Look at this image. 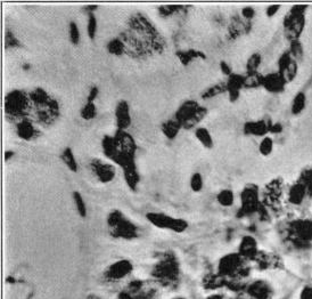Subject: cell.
<instances>
[{
    "label": "cell",
    "mask_w": 312,
    "mask_h": 299,
    "mask_svg": "<svg viewBox=\"0 0 312 299\" xmlns=\"http://www.w3.org/2000/svg\"><path fill=\"white\" fill-rule=\"evenodd\" d=\"M280 10V6L279 5H271V6H268L266 9V15L269 17V19H271V17H273L276 15L277 13H278Z\"/></svg>",
    "instance_id": "c3c4849f"
},
{
    "label": "cell",
    "mask_w": 312,
    "mask_h": 299,
    "mask_svg": "<svg viewBox=\"0 0 312 299\" xmlns=\"http://www.w3.org/2000/svg\"><path fill=\"white\" fill-rule=\"evenodd\" d=\"M68 39L73 46H78L81 41V32L79 29L78 23L75 21H71L68 23Z\"/></svg>",
    "instance_id": "f35d334b"
},
{
    "label": "cell",
    "mask_w": 312,
    "mask_h": 299,
    "mask_svg": "<svg viewBox=\"0 0 312 299\" xmlns=\"http://www.w3.org/2000/svg\"><path fill=\"white\" fill-rule=\"evenodd\" d=\"M102 151L106 159L111 161L112 163L121 167L122 157L119 153L118 146H116L114 137L111 135H104L102 139Z\"/></svg>",
    "instance_id": "5bb4252c"
},
{
    "label": "cell",
    "mask_w": 312,
    "mask_h": 299,
    "mask_svg": "<svg viewBox=\"0 0 312 299\" xmlns=\"http://www.w3.org/2000/svg\"><path fill=\"white\" fill-rule=\"evenodd\" d=\"M89 168L96 180L102 184L111 183L115 180L116 174H118L114 163H112L111 161L99 159V158H92L89 161Z\"/></svg>",
    "instance_id": "9c48e42d"
},
{
    "label": "cell",
    "mask_w": 312,
    "mask_h": 299,
    "mask_svg": "<svg viewBox=\"0 0 312 299\" xmlns=\"http://www.w3.org/2000/svg\"><path fill=\"white\" fill-rule=\"evenodd\" d=\"M297 74H299V63L293 60L292 63L290 64V67L287 68L280 75H282L286 84H290V82L295 80Z\"/></svg>",
    "instance_id": "ab89813d"
},
{
    "label": "cell",
    "mask_w": 312,
    "mask_h": 299,
    "mask_svg": "<svg viewBox=\"0 0 312 299\" xmlns=\"http://www.w3.org/2000/svg\"><path fill=\"white\" fill-rule=\"evenodd\" d=\"M261 63H262L261 54L258 53V51H256V53H253L251 56L248 58V61H246V64H245L246 75L259 73V69L260 67H261Z\"/></svg>",
    "instance_id": "83f0119b"
},
{
    "label": "cell",
    "mask_w": 312,
    "mask_h": 299,
    "mask_svg": "<svg viewBox=\"0 0 312 299\" xmlns=\"http://www.w3.org/2000/svg\"><path fill=\"white\" fill-rule=\"evenodd\" d=\"M241 15L243 19H244L246 22H251V21L254 19L255 16V9L251 6H246L243 7L241 10Z\"/></svg>",
    "instance_id": "ee69618b"
},
{
    "label": "cell",
    "mask_w": 312,
    "mask_h": 299,
    "mask_svg": "<svg viewBox=\"0 0 312 299\" xmlns=\"http://www.w3.org/2000/svg\"><path fill=\"white\" fill-rule=\"evenodd\" d=\"M87 299H102V298H101V297H98L97 295L91 294V295H89V296L87 297Z\"/></svg>",
    "instance_id": "db71d44e"
},
{
    "label": "cell",
    "mask_w": 312,
    "mask_h": 299,
    "mask_svg": "<svg viewBox=\"0 0 312 299\" xmlns=\"http://www.w3.org/2000/svg\"><path fill=\"white\" fill-rule=\"evenodd\" d=\"M270 125L271 123L266 120H258V121H248L243 126V133L246 136L253 137H265L269 135Z\"/></svg>",
    "instance_id": "ac0fdd59"
},
{
    "label": "cell",
    "mask_w": 312,
    "mask_h": 299,
    "mask_svg": "<svg viewBox=\"0 0 312 299\" xmlns=\"http://www.w3.org/2000/svg\"><path fill=\"white\" fill-rule=\"evenodd\" d=\"M98 95H99V88H98V86L91 85L90 87H89V91H88L87 102H95L96 99H97Z\"/></svg>",
    "instance_id": "f6af8a7d"
},
{
    "label": "cell",
    "mask_w": 312,
    "mask_h": 299,
    "mask_svg": "<svg viewBox=\"0 0 312 299\" xmlns=\"http://www.w3.org/2000/svg\"><path fill=\"white\" fill-rule=\"evenodd\" d=\"M189 185L191 191L195 192V193H198L203 190L204 187V181H203V176H202L201 173H194L191 175L190 181H189Z\"/></svg>",
    "instance_id": "7bdbcfd3"
},
{
    "label": "cell",
    "mask_w": 312,
    "mask_h": 299,
    "mask_svg": "<svg viewBox=\"0 0 312 299\" xmlns=\"http://www.w3.org/2000/svg\"><path fill=\"white\" fill-rule=\"evenodd\" d=\"M22 47V43L21 40L15 36V33L12 30H9L8 27L5 30V49H17V48Z\"/></svg>",
    "instance_id": "8d00e7d4"
},
{
    "label": "cell",
    "mask_w": 312,
    "mask_h": 299,
    "mask_svg": "<svg viewBox=\"0 0 312 299\" xmlns=\"http://www.w3.org/2000/svg\"><path fill=\"white\" fill-rule=\"evenodd\" d=\"M208 115V109L202 106L200 103L195 99H187L183 102L179 108L177 109L173 118L180 122L183 129H193L194 127L200 125L202 120H204Z\"/></svg>",
    "instance_id": "277c9868"
},
{
    "label": "cell",
    "mask_w": 312,
    "mask_h": 299,
    "mask_svg": "<svg viewBox=\"0 0 312 299\" xmlns=\"http://www.w3.org/2000/svg\"><path fill=\"white\" fill-rule=\"evenodd\" d=\"M115 125L116 130H128L132 125L131 109L125 99H121L115 106Z\"/></svg>",
    "instance_id": "7c38bea8"
},
{
    "label": "cell",
    "mask_w": 312,
    "mask_h": 299,
    "mask_svg": "<svg viewBox=\"0 0 312 299\" xmlns=\"http://www.w3.org/2000/svg\"><path fill=\"white\" fill-rule=\"evenodd\" d=\"M218 204L225 208H229L234 205L235 202V194L234 192L229 188H224L217 194Z\"/></svg>",
    "instance_id": "e575fe53"
},
{
    "label": "cell",
    "mask_w": 312,
    "mask_h": 299,
    "mask_svg": "<svg viewBox=\"0 0 312 299\" xmlns=\"http://www.w3.org/2000/svg\"><path fill=\"white\" fill-rule=\"evenodd\" d=\"M283 130H284V127L282 123L279 122L271 123V125H270L269 134H272V135H279V134L283 133Z\"/></svg>",
    "instance_id": "7dc6e473"
},
{
    "label": "cell",
    "mask_w": 312,
    "mask_h": 299,
    "mask_svg": "<svg viewBox=\"0 0 312 299\" xmlns=\"http://www.w3.org/2000/svg\"><path fill=\"white\" fill-rule=\"evenodd\" d=\"M106 223H107L109 234L112 238L126 240V241L139 238L138 226L132 221H130L119 209H113L112 211H109Z\"/></svg>",
    "instance_id": "3957f363"
},
{
    "label": "cell",
    "mask_w": 312,
    "mask_h": 299,
    "mask_svg": "<svg viewBox=\"0 0 312 299\" xmlns=\"http://www.w3.org/2000/svg\"><path fill=\"white\" fill-rule=\"evenodd\" d=\"M60 158H61L62 162H63L65 166H66L68 170L72 171V173H78L79 163L77 161V158H75L73 150H72L70 146H66L65 149H63Z\"/></svg>",
    "instance_id": "603a6c76"
},
{
    "label": "cell",
    "mask_w": 312,
    "mask_h": 299,
    "mask_svg": "<svg viewBox=\"0 0 312 299\" xmlns=\"http://www.w3.org/2000/svg\"><path fill=\"white\" fill-rule=\"evenodd\" d=\"M97 9H98L97 5H88V6L83 7V12H85V14H87V15H88V14L95 13Z\"/></svg>",
    "instance_id": "681fc988"
},
{
    "label": "cell",
    "mask_w": 312,
    "mask_h": 299,
    "mask_svg": "<svg viewBox=\"0 0 312 299\" xmlns=\"http://www.w3.org/2000/svg\"><path fill=\"white\" fill-rule=\"evenodd\" d=\"M242 258L243 257L239 253H229L225 256L219 264V272L225 276L235 274L242 265Z\"/></svg>",
    "instance_id": "d6986e66"
},
{
    "label": "cell",
    "mask_w": 312,
    "mask_h": 299,
    "mask_svg": "<svg viewBox=\"0 0 312 299\" xmlns=\"http://www.w3.org/2000/svg\"><path fill=\"white\" fill-rule=\"evenodd\" d=\"M125 25V29L138 38L153 55H161L166 51L167 47L166 38L145 13L133 12L129 15Z\"/></svg>",
    "instance_id": "6da1fadb"
},
{
    "label": "cell",
    "mask_w": 312,
    "mask_h": 299,
    "mask_svg": "<svg viewBox=\"0 0 312 299\" xmlns=\"http://www.w3.org/2000/svg\"><path fill=\"white\" fill-rule=\"evenodd\" d=\"M176 57L179 60V62L184 67H188L193 63L194 61L197 60H207V55H205L204 51L197 50V49H181L177 50Z\"/></svg>",
    "instance_id": "ffe728a7"
},
{
    "label": "cell",
    "mask_w": 312,
    "mask_h": 299,
    "mask_svg": "<svg viewBox=\"0 0 312 299\" xmlns=\"http://www.w3.org/2000/svg\"><path fill=\"white\" fill-rule=\"evenodd\" d=\"M307 6H295L284 19V29L290 41L300 39L306 25Z\"/></svg>",
    "instance_id": "8992f818"
},
{
    "label": "cell",
    "mask_w": 312,
    "mask_h": 299,
    "mask_svg": "<svg viewBox=\"0 0 312 299\" xmlns=\"http://www.w3.org/2000/svg\"><path fill=\"white\" fill-rule=\"evenodd\" d=\"M219 68H220V71L222 72V74L226 75L227 78L230 77V75L234 73L231 65L229 64L228 62H226V61H221L220 63H219Z\"/></svg>",
    "instance_id": "bcb514c9"
},
{
    "label": "cell",
    "mask_w": 312,
    "mask_h": 299,
    "mask_svg": "<svg viewBox=\"0 0 312 299\" xmlns=\"http://www.w3.org/2000/svg\"><path fill=\"white\" fill-rule=\"evenodd\" d=\"M177 299H181V298H177Z\"/></svg>",
    "instance_id": "6f0895ef"
},
{
    "label": "cell",
    "mask_w": 312,
    "mask_h": 299,
    "mask_svg": "<svg viewBox=\"0 0 312 299\" xmlns=\"http://www.w3.org/2000/svg\"><path fill=\"white\" fill-rule=\"evenodd\" d=\"M21 70L23 72H30L32 70V65H31V63H27V62H24V63L21 64Z\"/></svg>",
    "instance_id": "f907efd6"
},
{
    "label": "cell",
    "mask_w": 312,
    "mask_h": 299,
    "mask_svg": "<svg viewBox=\"0 0 312 299\" xmlns=\"http://www.w3.org/2000/svg\"><path fill=\"white\" fill-rule=\"evenodd\" d=\"M98 109L95 102H85L80 109V118L84 121H91L97 118Z\"/></svg>",
    "instance_id": "4dcf8cb0"
},
{
    "label": "cell",
    "mask_w": 312,
    "mask_h": 299,
    "mask_svg": "<svg viewBox=\"0 0 312 299\" xmlns=\"http://www.w3.org/2000/svg\"><path fill=\"white\" fill-rule=\"evenodd\" d=\"M273 149H275V140L272 137L269 135L262 137L259 143V153L263 157H269L273 152Z\"/></svg>",
    "instance_id": "d590c367"
},
{
    "label": "cell",
    "mask_w": 312,
    "mask_h": 299,
    "mask_svg": "<svg viewBox=\"0 0 312 299\" xmlns=\"http://www.w3.org/2000/svg\"><path fill=\"white\" fill-rule=\"evenodd\" d=\"M185 8H186V7L180 5L159 6L157 7V14H159V16L162 17V19H170V17L174 16L176 14L184 12Z\"/></svg>",
    "instance_id": "d6a6232c"
},
{
    "label": "cell",
    "mask_w": 312,
    "mask_h": 299,
    "mask_svg": "<svg viewBox=\"0 0 312 299\" xmlns=\"http://www.w3.org/2000/svg\"><path fill=\"white\" fill-rule=\"evenodd\" d=\"M194 135L198 142L201 143V145L205 147V149L210 150L214 146V139L207 127H197V128H195Z\"/></svg>",
    "instance_id": "cb8c5ba5"
},
{
    "label": "cell",
    "mask_w": 312,
    "mask_h": 299,
    "mask_svg": "<svg viewBox=\"0 0 312 299\" xmlns=\"http://www.w3.org/2000/svg\"><path fill=\"white\" fill-rule=\"evenodd\" d=\"M183 129V126L180 125L179 121H177L174 118L167 119L166 121L162 122L161 125V132L164 136H166V139L173 140L177 138V136L179 135V133Z\"/></svg>",
    "instance_id": "44dd1931"
},
{
    "label": "cell",
    "mask_w": 312,
    "mask_h": 299,
    "mask_svg": "<svg viewBox=\"0 0 312 299\" xmlns=\"http://www.w3.org/2000/svg\"><path fill=\"white\" fill-rule=\"evenodd\" d=\"M239 255L245 258H252L255 256L256 252H258V246H256V241L252 236L246 235L242 239L241 245H239Z\"/></svg>",
    "instance_id": "7402d4cb"
},
{
    "label": "cell",
    "mask_w": 312,
    "mask_h": 299,
    "mask_svg": "<svg viewBox=\"0 0 312 299\" xmlns=\"http://www.w3.org/2000/svg\"><path fill=\"white\" fill-rule=\"evenodd\" d=\"M33 112L29 92L24 89H13L5 96V115L12 122H17L22 119L30 118Z\"/></svg>",
    "instance_id": "7a4b0ae2"
},
{
    "label": "cell",
    "mask_w": 312,
    "mask_h": 299,
    "mask_svg": "<svg viewBox=\"0 0 312 299\" xmlns=\"http://www.w3.org/2000/svg\"><path fill=\"white\" fill-rule=\"evenodd\" d=\"M286 82L278 72H270V73L263 75L262 78V87L267 92H272V94H279L283 92L286 88Z\"/></svg>",
    "instance_id": "2e32d148"
},
{
    "label": "cell",
    "mask_w": 312,
    "mask_h": 299,
    "mask_svg": "<svg viewBox=\"0 0 312 299\" xmlns=\"http://www.w3.org/2000/svg\"><path fill=\"white\" fill-rule=\"evenodd\" d=\"M245 75L239 73H232L227 78L226 86H227V94L229 102L235 103L241 97V91L244 89Z\"/></svg>",
    "instance_id": "9a60e30c"
},
{
    "label": "cell",
    "mask_w": 312,
    "mask_h": 299,
    "mask_svg": "<svg viewBox=\"0 0 312 299\" xmlns=\"http://www.w3.org/2000/svg\"><path fill=\"white\" fill-rule=\"evenodd\" d=\"M146 219L153 226L161 230H169L176 233H183L188 229V222L183 218H176L163 212H147Z\"/></svg>",
    "instance_id": "52a82bcc"
},
{
    "label": "cell",
    "mask_w": 312,
    "mask_h": 299,
    "mask_svg": "<svg viewBox=\"0 0 312 299\" xmlns=\"http://www.w3.org/2000/svg\"><path fill=\"white\" fill-rule=\"evenodd\" d=\"M225 92H227V86H226V81H221L205 89L201 94V98L208 101V99H212L219 95L225 94Z\"/></svg>",
    "instance_id": "484cf974"
},
{
    "label": "cell",
    "mask_w": 312,
    "mask_h": 299,
    "mask_svg": "<svg viewBox=\"0 0 312 299\" xmlns=\"http://www.w3.org/2000/svg\"><path fill=\"white\" fill-rule=\"evenodd\" d=\"M179 264L176 256L171 253H166L159 262L153 266L152 276L164 287H170L179 279Z\"/></svg>",
    "instance_id": "5b68a950"
},
{
    "label": "cell",
    "mask_w": 312,
    "mask_h": 299,
    "mask_svg": "<svg viewBox=\"0 0 312 299\" xmlns=\"http://www.w3.org/2000/svg\"><path fill=\"white\" fill-rule=\"evenodd\" d=\"M294 231H295L297 238L301 240H304V241L312 240V222H299L294 226Z\"/></svg>",
    "instance_id": "f546056e"
},
{
    "label": "cell",
    "mask_w": 312,
    "mask_h": 299,
    "mask_svg": "<svg viewBox=\"0 0 312 299\" xmlns=\"http://www.w3.org/2000/svg\"><path fill=\"white\" fill-rule=\"evenodd\" d=\"M87 34L88 38L91 41H94L96 39V36H97V31H98V21L97 17H96L95 13L88 14L87 15Z\"/></svg>",
    "instance_id": "74e56055"
},
{
    "label": "cell",
    "mask_w": 312,
    "mask_h": 299,
    "mask_svg": "<svg viewBox=\"0 0 312 299\" xmlns=\"http://www.w3.org/2000/svg\"><path fill=\"white\" fill-rule=\"evenodd\" d=\"M242 214H250L258 209L259 191L254 185H248L241 193Z\"/></svg>",
    "instance_id": "4fadbf2b"
},
{
    "label": "cell",
    "mask_w": 312,
    "mask_h": 299,
    "mask_svg": "<svg viewBox=\"0 0 312 299\" xmlns=\"http://www.w3.org/2000/svg\"><path fill=\"white\" fill-rule=\"evenodd\" d=\"M14 156H15V152L12 150H7L5 152V161L6 162H8V161L12 159V158H14Z\"/></svg>",
    "instance_id": "f5cc1de1"
},
{
    "label": "cell",
    "mask_w": 312,
    "mask_h": 299,
    "mask_svg": "<svg viewBox=\"0 0 312 299\" xmlns=\"http://www.w3.org/2000/svg\"><path fill=\"white\" fill-rule=\"evenodd\" d=\"M72 199H73V204L75 206V209H77L78 211V215L83 219L87 218L88 208L83 197H82V194L79 191H73L72 192Z\"/></svg>",
    "instance_id": "1f68e13d"
},
{
    "label": "cell",
    "mask_w": 312,
    "mask_h": 299,
    "mask_svg": "<svg viewBox=\"0 0 312 299\" xmlns=\"http://www.w3.org/2000/svg\"><path fill=\"white\" fill-rule=\"evenodd\" d=\"M292 62H293V58L289 53V50L284 51V53L279 56L278 61H277V72H278L279 74H282L283 72L290 67V64L292 63Z\"/></svg>",
    "instance_id": "b9f144b4"
},
{
    "label": "cell",
    "mask_w": 312,
    "mask_h": 299,
    "mask_svg": "<svg viewBox=\"0 0 312 299\" xmlns=\"http://www.w3.org/2000/svg\"><path fill=\"white\" fill-rule=\"evenodd\" d=\"M208 299H221V298L219 297V296H213V297H211V298H208Z\"/></svg>",
    "instance_id": "9f6ffc18"
},
{
    "label": "cell",
    "mask_w": 312,
    "mask_h": 299,
    "mask_svg": "<svg viewBox=\"0 0 312 299\" xmlns=\"http://www.w3.org/2000/svg\"><path fill=\"white\" fill-rule=\"evenodd\" d=\"M133 271V264L131 260L129 259H120L116 262L109 264L106 267L103 276L105 280L109 281V282H118L125 279L126 276H130Z\"/></svg>",
    "instance_id": "30bf717a"
},
{
    "label": "cell",
    "mask_w": 312,
    "mask_h": 299,
    "mask_svg": "<svg viewBox=\"0 0 312 299\" xmlns=\"http://www.w3.org/2000/svg\"><path fill=\"white\" fill-rule=\"evenodd\" d=\"M16 136L24 142H33L41 135V130L32 119L26 118L14 123Z\"/></svg>",
    "instance_id": "8fae6325"
},
{
    "label": "cell",
    "mask_w": 312,
    "mask_h": 299,
    "mask_svg": "<svg viewBox=\"0 0 312 299\" xmlns=\"http://www.w3.org/2000/svg\"><path fill=\"white\" fill-rule=\"evenodd\" d=\"M309 192L312 194V174H310V184H309Z\"/></svg>",
    "instance_id": "11a10c76"
},
{
    "label": "cell",
    "mask_w": 312,
    "mask_h": 299,
    "mask_svg": "<svg viewBox=\"0 0 312 299\" xmlns=\"http://www.w3.org/2000/svg\"><path fill=\"white\" fill-rule=\"evenodd\" d=\"M115 140L116 146H118L119 153L122 157V164L121 168L128 163L129 161L136 160V153L138 150L137 143L133 138L131 134H129L126 130H115V134L113 135Z\"/></svg>",
    "instance_id": "ba28073f"
},
{
    "label": "cell",
    "mask_w": 312,
    "mask_h": 299,
    "mask_svg": "<svg viewBox=\"0 0 312 299\" xmlns=\"http://www.w3.org/2000/svg\"><path fill=\"white\" fill-rule=\"evenodd\" d=\"M123 178H125L126 186H128L131 191H137L138 185L140 183V174L138 171V167H137L136 160L129 161L128 163H125L122 168Z\"/></svg>",
    "instance_id": "e0dca14e"
},
{
    "label": "cell",
    "mask_w": 312,
    "mask_h": 299,
    "mask_svg": "<svg viewBox=\"0 0 312 299\" xmlns=\"http://www.w3.org/2000/svg\"><path fill=\"white\" fill-rule=\"evenodd\" d=\"M306 193H307L306 185L302 183H297L295 185H293L292 188L290 190L289 199L292 204L300 205L301 202L303 201L304 197H306Z\"/></svg>",
    "instance_id": "f1b7e54d"
},
{
    "label": "cell",
    "mask_w": 312,
    "mask_h": 299,
    "mask_svg": "<svg viewBox=\"0 0 312 299\" xmlns=\"http://www.w3.org/2000/svg\"><path fill=\"white\" fill-rule=\"evenodd\" d=\"M106 50H107V53L109 55L116 57L123 56V55H125L126 53L125 45L119 37L112 38V39H109L107 41V44H106Z\"/></svg>",
    "instance_id": "d4e9b609"
},
{
    "label": "cell",
    "mask_w": 312,
    "mask_h": 299,
    "mask_svg": "<svg viewBox=\"0 0 312 299\" xmlns=\"http://www.w3.org/2000/svg\"><path fill=\"white\" fill-rule=\"evenodd\" d=\"M118 299H137V298H135L133 296H131V295L128 294V293H126V291L125 290V291H122V293L119 295Z\"/></svg>",
    "instance_id": "816d5d0a"
},
{
    "label": "cell",
    "mask_w": 312,
    "mask_h": 299,
    "mask_svg": "<svg viewBox=\"0 0 312 299\" xmlns=\"http://www.w3.org/2000/svg\"><path fill=\"white\" fill-rule=\"evenodd\" d=\"M289 53L291 54V56H292L293 60L296 61L297 63H300V62L303 60V57H304V47H303L302 43L300 41V39L290 41Z\"/></svg>",
    "instance_id": "836d02e7"
},
{
    "label": "cell",
    "mask_w": 312,
    "mask_h": 299,
    "mask_svg": "<svg viewBox=\"0 0 312 299\" xmlns=\"http://www.w3.org/2000/svg\"><path fill=\"white\" fill-rule=\"evenodd\" d=\"M262 78L263 74L255 73V74H245V82H244V89H255L259 87H262Z\"/></svg>",
    "instance_id": "60d3db41"
},
{
    "label": "cell",
    "mask_w": 312,
    "mask_h": 299,
    "mask_svg": "<svg viewBox=\"0 0 312 299\" xmlns=\"http://www.w3.org/2000/svg\"><path fill=\"white\" fill-rule=\"evenodd\" d=\"M307 108V95L306 92H299L294 96L292 104H291V113L293 115H300Z\"/></svg>",
    "instance_id": "4316f807"
}]
</instances>
